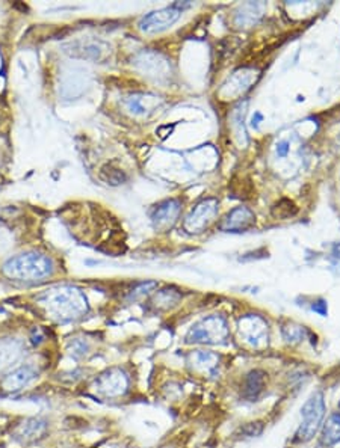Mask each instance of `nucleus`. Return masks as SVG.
Returning <instances> with one entry per match:
<instances>
[{
  "mask_svg": "<svg viewBox=\"0 0 340 448\" xmlns=\"http://www.w3.org/2000/svg\"><path fill=\"white\" fill-rule=\"evenodd\" d=\"M339 142H340V139H339Z\"/></svg>",
  "mask_w": 340,
  "mask_h": 448,
  "instance_id": "28",
  "label": "nucleus"
},
{
  "mask_svg": "<svg viewBox=\"0 0 340 448\" xmlns=\"http://www.w3.org/2000/svg\"><path fill=\"white\" fill-rule=\"evenodd\" d=\"M68 353L75 359H83L90 353V344L80 338L71 340L68 344Z\"/></svg>",
  "mask_w": 340,
  "mask_h": 448,
  "instance_id": "19",
  "label": "nucleus"
},
{
  "mask_svg": "<svg viewBox=\"0 0 340 448\" xmlns=\"http://www.w3.org/2000/svg\"><path fill=\"white\" fill-rule=\"evenodd\" d=\"M263 119V115L260 114V112H256V114H254V117L251 118V127H254V129H257L259 127V122Z\"/></svg>",
  "mask_w": 340,
  "mask_h": 448,
  "instance_id": "26",
  "label": "nucleus"
},
{
  "mask_svg": "<svg viewBox=\"0 0 340 448\" xmlns=\"http://www.w3.org/2000/svg\"><path fill=\"white\" fill-rule=\"evenodd\" d=\"M287 329H289V334H283L287 341L295 343V341H301L302 338H304V329H302L301 326H292V328H287Z\"/></svg>",
  "mask_w": 340,
  "mask_h": 448,
  "instance_id": "23",
  "label": "nucleus"
},
{
  "mask_svg": "<svg viewBox=\"0 0 340 448\" xmlns=\"http://www.w3.org/2000/svg\"><path fill=\"white\" fill-rule=\"evenodd\" d=\"M2 273L9 281L23 284L43 282L55 273V261L52 257L40 252H23L5 261Z\"/></svg>",
  "mask_w": 340,
  "mask_h": 448,
  "instance_id": "2",
  "label": "nucleus"
},
{
  "mask_svg": "<svg viewBox=\"0 0 340 448\" xmlns=\"http://www.w3.org/2000/svg\"><path fill=\"white\" fill-rule=\"evenodd\" d=\"M326 412L325 398L321 391L313 393L301 407V425L295 433V442L306 444L312 441L324 425Z\"/></svg>",
  "mask_w": 340,
  "mask_h": 448,
  "instance_id": "3",
  "label": "nucleus"
},
{
  "mask_svg": "<svg viewBox=\"0 0 340 448\" xmlns=\"http://www.w3.org/2000/svg\"><path fill=\"white\" fill-rule=\"evenodd\" d=\"M189 4H174L168 8L159 9V11H153L150 14L144 16L139 23L138 28L139 31H142L144 33H157L162 32L168 28H171L173 24L180 18L181 11L185 8H188Z\"/></svg>",
  "mask_w": 340,
  "mask_h": 448,
  "instance_id": "7",
  "label": "nucleus"
},
{
  "mask_svg": "<svg viewBox=\"0 0 340 448\" xmlns=\"http://www.w3.org/2000/svg\"><path fill=\"white\" fill-rule=\"evenodd\" d=\"M35 301L58 323L76 321L90 311L87 296L75 285H56L40 293Z\"/></svg>",
  "mask_w": 340,
  "mask_h": 448,
  "instance_id": "1",
  "label": "nucleus"
},
{
  "mask_svg": "<svg viewBox=\"0 0 340 448\" xmlns=\"http://www.w3.org/2000/svg\"><path fill=\"white\" fill-rule=\"evenodd\" d=\"M298 213V208L294 204V201H290L287 198H283L272 207V216L277 219H287L292 218Z\"/></svg>",
  "mask_w": 340,
  "mask_h": 448,
  "instance_id": "17",
  "label": "nucleus"
},
{
  "mask_svg": "<svg viewBox=\"0 0 340 448\" xmlns=\"http://www.w3.org/2000/svg\"><path fill=\"white\" fill-rule=\"evenodd\" d=\"M38 379V370L32 364H20L5 371L0 379V391L5 394H17L28 388L31 383Z\"/></svg>",
  "mask_w": 340,
  "mask_h": 448,
  "instance_id": "8",
  "label": "nucleus"
},
{
  "mask_svg": "<svg viewBox=\"0 0 340 448\" xmlns=\"http://www.w3.org/2000/svg\"><path fill=\"white\" fill-rule=\"evenodd\" d=\"M254 220H256V218H254L251 210H248L247 207H238L232 213L227 215V218L221 223V230L228 233H240L250 228Z\"/></svg>",
  "mask_w": 340,
  "mask_h": 448,
  "instance_id": "14",
  "label": "nucleus"
},
{
  "mask_svg": "<svg viewBox=\"0 0 340 448\" xmlns=\"http://www.w3.org/2000/svg\"><path fill=\"white\" fill-rule=\"evenodd\" d=\"M129 387L130 379L127 376V373L119 367H111L102 371L100 375L92 380L90 388L99 397L112 400V398H119L126 395Z\"/></svg>",
  "mask_w": 340,
  "mask_h": 448,
  "instance_id": "5",
  "label": "nucleus"
},
{
  "mask_svg": "<svg viewBox=\"0 0 340 448\" xmlns=\"http://www.w3.org/2000/svg\"><path fill=\"white\" fill-rule=\"evenodd\" d=\"M180 208L181 204L177 199H168V201L157 206L152 215L154 227L157 230H166L168 227H171L179 218Z\"/></svg>",
  "mask_w": 340,
  "mask_h": 448,
  "instance_id": "13",
  "label": "nucleus"
},
{
  "mask_svg": "<svg viewBox=\"0 0 340 448\" xmlns=\"http://www.w3.org/2000/svg\"><path fill=\"white\" fill-rule=\"evenodd\" d=\"M180 296L177 293H173L171 290H162L161 293H157L154 297V305L159 308H168L177 302V299Z\"/></svg>",
  "mask_w": 340,
  "mask_h": 448,
  "instance_id": "20",
  "label": "nucleus"
},
{
  "mask_svg": "<svg viewBox=\"0 0 340 448\" xmlns=\"http://www.w3.org/2000/svg\"><path fill=\"white\" fill-rule=\"evenodd\" d=\"M228 338L227 321L220 316H211L200 320L186 334L188 344H225Z\"/></svg>",
  "mask_w": 340,
  "mask_h": 448,
  "instance_id": "4",
  "label": "nucleus"
},
{
  "mask_svg": "<svg viewBox=\"0 0 340 448\" xmlns=\"http://www.w3.org/2000/svg\"><path fill=\"white\" fill-rule=\"evenodd\" d=\"M266 376L268 375L263 370H251L244 379V385H242L244 398H247L248 402H256L266 388Z\"/></svg>",
  "mask_w": 340,
  "mask_h": 448,
  "instance_id": "15",
  "label": "nucleus"
},
{
  "mask_svg": "<svg viewBox=\"0 0 340 448\" xmlns=\"http://www.w3.org/2000/svg\"><path fill=\"white\" fill-rule=\"evenodd\" d=\"M24 355V344L16 338L0 340V373L16 367Z\"/></svg>",
  "mask_w": 340,
  "mask_h": 448,
  "instance_id": "12",
  "label": "nucleus"
},
{
  "mask_svg": "<svg viewBox=\"0 0 340 448\" xmlns=\"http://www.w3.org/2000/svg\"><path fill=\"white\" fill-rule=\"evenodd\" d=\"M313 311H317L321 316H326V304L324 301H319L318 304H313Z\"/></svg>",
  "mask_w": 340,
  "mask_h": 448,
  "instance_id": "25",
  "label": "nucleus"
},
{
  "mask_svg": "<svg viewBox=\"0 0 340 448\" xmlns=\"http://www.w3.org/2000/svg\"><path fill=\"white\" fill-rule=\"evenodd\" d=\"M218 215V201L216 199H206L191 211L185 222V228L189 233H200L208 228Z\"/></svg>",
  "mask_w": 340,
  "mask_h": 448,
  "instance_id": "10",
  "label": "nucleus"
},
{
  "mask_svg": "<svg viewBox=\"0 0 340 448\" xmlns=\"http://www.w3.org/2000/svg\"><path fill=\"white\" fill-rule=\"evenodd\" d=\"M164 448H176V447H164Z\"/></svg>",
  "mask_w": 340,
  "mask_h": 448,
  "instance_id": "27",
  "label": "nucleus"
},
{
  "mask_svg": "<svg viewBox=\"0 0 340 448\" xmlns=\"http://www.w3.org/2000/svg\"><path fill=\"white\" fill-rule=\"evenodd\" d=\"M100 177L107 183V184H112V186H118V184H123L127 177L126 174L123 171L119 169H115L112 166H105L100 172Z\"/></svg>",
  "mask_w": 340,
  "mask_h": 448,
  "instance_id": "18",
  "label": "nucleus"
},
{
  "mask_svg": "<svg viewBox=\"0 0 340 448\" xmlns=\"http://www.w3.org/2000/svg\"><path fill=\"white\" fill-rule=\"evenodd\" d=\"M48 433V421L43 417H26L11 429V439L20 445L31 447L41 442Z\"/></svg>",
  "mask_w": 340,
  "mask_h": 448,
  "instance_id": "6",
  "label": "nucleus"
},
{
  "mask_svg": "<svg viewBox=\"0 0 340 448\" xmlns=\"http://www.w3.org/2000/svg\"><path fill=\"white\" fill-rule=\"evenodd\" d=\"M321 439L319 444L325 448L333 447L340 442V414H331L321 427Z\"/></svg>",
  "mask_w": 340,
  "mask_h": 448,
  "instance_id": "16",
  "label": "nucleus"
},
{
  "mask_svg": "<svg viewBox=\"0 0 340 448\" xmlns=\"http://www.w3.org/2000/svg\"><path fill=\"white\" fill-rule=\"evenodd\" d=\"M188 366L203 376H216L220 371V356L212 352L196 351L189 355Z\"/></svg>",
  "mask_w": 340,
  "mask_h": 448,
  "instance_id": "11",
  "label": "nucleus"
},
{
  "mask_svg": "<svg viewBox=\"0 0 340 448\" xmlns=\"http://www.w3.org/2000/svg\"><path fill=\"white\" fill-rule=\"evenodd\" d=\"M289 149H290V146H289L287 141H282V142L277 144V154H278V157H286L287 153H289Z\"/></svg>",
  "mask_w": 340,
  "mask_h": 448,
  "instance_id": "24",
  "label": "nucleus"
},
{
  "mask_svg": "<svg viewBox=\"0 0 340 448\" xmlns=\"http://www.w3.org/2000/svg\"><path fill=\"white\" fill-rule=\"evenodd\" d=\"M240 337L254 348L268 344V325L259 316H248L239 323Z\"/></svg>",
  "mask_w": 340,
  "mask_h": 448,
  "instance_id": "9",
  "label": "nucleus"
},
{
  "mask_svg": "<svg viewBox=\"0 0 340 448\" xmlns=\"http://www.w3.org/2000/svg\"><path fill=\"white\" fill-rule=\"evenodd\" d=\"M142 100H144V95H132L126 100V106L132 112V114H135V115H144L145 114L147 107L142 105Z\"/></svg>",
  "mask_w": 340,
  "mask_h": 448,
  "instance_id": "21",
  "label": "nucleus"
},
{
  "mask_svg": "<svg viewBox=\"0 0 340 448\" xmlns=\"http://www.w3.org/2000/svg\"><path fill=\"white\" fill-rule=\"evenodd\" d=\"M154 287H157V284L154 281H147V282H141L138 284L137 289H133L129 299L130 301H137L139 297H144L145 294H149Z\"/></svg>",
  "mask_w": 340,
  "mask_h": 448,
  "instance_id": "22",
  "label": "nucleus"
}]
</instances>
